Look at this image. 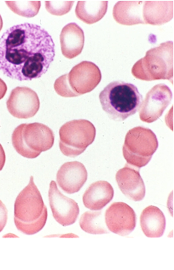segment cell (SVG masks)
<instances>
[{
    "instance_id": "9a60e30c",
    "label": "cell",
    "mask_w": 174,
    "mask_h": 270,
    "mask_svg": "<svg viewBox=\"0 0 174 270\" xmlns=\"http://www.w3.org/2000/svg\"><path fill=\"white\" fill-rule=\"evenodd\" d=\"M84 34L83 29L76 23L65 25L60 34V42L62 54L68 59L79 55L84 45Z\"/></svg>"
},
{
    "instance_id": "7a4b0ae2",
    "label": "cell",
    "mask_w": 174,
    "mask_h": 270,
    "mask_svg": "<svg viewBox=\"0 0 174 270\" xmlns=\"http://www.w3.org/2000/svg\"><path fill=\"white\" fill-rule=\"evenodd\" d=\"M103 111L116 121H122L135 114L142 102L135 85L122 81L110 82L99 95Z\"/></svg>"
},
{
    "instance_id": "ffe728a7",
    "label": "cell",
    "mask_w": 174,
    "mask_h": 270,
    "mask_svg": "<svg viewBox=\"0 0 174 270\" xmlns=\"http://www.w3.org/2000/svg\"><path fill=\"white\" fill-rule=\"evenodd\" d=\"M108 3V1H79L75 9L76 16L85 23H94L105 15Z\"/></svg>"
},
{
    "instance_id": "f546056e",
    "label": "cell",
    "mask_w": 174,
    "mask_h": 270,
    "mask_svg": "<svg viewBox=\"0 0 174 270\" xmlns=\"http://www.w3.org/2000/svg\"><path fill=\"white\" fill-rule=\"evenodd\" d=\"M3 19H2V18L0 15V32L3 27Z\"/></svg>"
},
{
    "instance_id": "4316f807",
    "label": "cell",
    "mask_w": 174,
    "mask_h": 270,
    "mask_svg": "<svg viewBox=\"0 0 174 270\" xmlns=\"http://www.w3.org/2000/svg\"><path fill=\"white\" fill-rule=\"evenodd\" d=\"M6 162V154L4 149L0 143V171L3 169Z\"/></svg>"
},
{
    "instance_id": "9c48e42d",
    "label": "cell",
    "mask_w": 174,
    "mask_h": 270,
    "mask_svg": "<svg viewBox=\"0 0 174 270\" xmlns=\"http://www.w3.org/2000/svg\"><path fill=\"white\" fill-rule=\"evenodd\" d=\"M67 79L71 89L77 97L93 91L100 82L101 74L95 64L83 61L72 69L67 74Z\"/></svg>"
},
{
    "instance_id": "cb8c5ba5",
    "label": "cell",
    "mask_w": 174,
    "mask_h": 270,
    "mask_svg": "<svg viewBox=\"0 0 174 270\" xmlns=\"http://www.w3.org/2000/svg\"><path fill=\"white\" fill-rule=\"evenodd\" d=\"M74 1H45V8L50 14L61 16L67 13L72 9Z\"/></svg>"
},
{
    "instance_id": "52a82bcc",
    "label": "cell",
    "mask_w": 174,
    "mask_h": 270,
    "mask_svg": "<svg viewBox=\"0 0 174 270\" xmlns=\"http://www.w3.org/2000/svg\"><path fill=\"white\" fill-rule=\"evenodd\" d=\"M45 206L41 194L31 176L28 185L15 199L14 218L24 222L34 221L41 216Z\"/></svg>"
},
{
    "instance_id": "d6986e66",
    "label": "cell",
    "mask_w": 174,
    "mask_h": 270,
    "mask_svg": "<svg viewBox=\"0 0 174 270\" xmlns=\"http://www.w3.org/2000/svg\"><path fill=\"white\" fill-rule=\"evenodd\" d=\"M140 225L143 233L147 237H160L163 234L165 229V218L159 208L149 205L141 213Z\"/></svg>"
},
{
    "instance_id": "d4e9b609",
    "label": "cell",
    "mask_w": 174,
    "mask_h": 270,
    "mask_svg": "<svg viewBox=\"0 0 174 270\" xmlns=\"http://www.w3.org/2000/svg\"><path fill=\"white\" fill-rule=\"evenodd\" d=\"M54 88L56 93L61 97H77L69 86L67 79V74L61 75L56 79L54 84Z\"/></svg>"
},
{
    "instance_id": "ac0fdd59",
    "label": "cell",
    "mask_w": 174,
    "mask_h": 270,
    "mask_svg": "<svg viewBox=\"0 0 174 270\" xmlns=\"http://www.w3.org/2000/svg\"><path fill=\"white\" fill-rule=\"evenodd\" d=\"M144 1H120L116 3L113 9L115 21L121 24L133 25L145 24L143 18Z\"/></svg>"
},
{
    "instance_id": "8992f818",
    "label": "cell",
    "mask_w": 174,
    "mask_h": 270,
    "mask_svg": "<svg viewBox=\"0 0 174 270\" xmlns=\"http://www.w3.org/2000/svg\"><path fill=\"white\" fill-rule=\"evenodd\" d=\"M59 134L60 151L64 156L74 158L83 153L92 143L96 129L88 120L74 119L63 124Z\"/></svg>"
},
{
    "instance_id": "8fae6325",
    "label": "cell",
    "mask_w": 174,
    "mask_h": 270,
    "mask_svg": "<svg viewBox=\"0 0 174 270\" xmlns=\"http://www.w3.org/2000/svg\"><path fill=\"white\" fill-rule=\"evenodd\" d=\"M48 198L53 217L57 222L67 226L76 222L80 212L78 203L62 194L54 181L50 183Z\"/></svg>"
},
{
    "instance_id": "83f0119b",
    "label": "cell",
    "mask_w": 174,
    "mask_h": 270,
    "mask_svg": "<svg viewBox=\"0 0 174 270\" xmlns=\"http://www.w3.org/2000/svg\"><path fill=\"white\" fill-rule=\"evenodd\" d=\"M7 91V86L6 83L0 78V100L5 95Z\"/></svg>"
},
{
    "instance_id": "4fadbf2b",
    "label": "cell",
    "mask_w": 174,
    "mask_h": 270,
    "mask_svg": "<svg viewBox=\"0 0 174 270\" xmlns=\"http://www.w3.org/2000/svg\"><path fill=\"white\" fill-rule=\"evenodd\" d=\"M85 166L78 161L64 163L56 174V181L59 187L67 194L78 192L87 179Z\"/></svg>"
},
{
    "instance_id": "6da1fadb",
    "label": "cell",
    "mask_w": 174,
    "mask_h": 270,
    "mask_svg": "<svg viewBox=\"0 0 174 270\" xmlns=\"http://www.w3.org/2000/svg\"><path fill=\"white\" fill-rule=\"evenodd\" d=\"M55 55L52 37L37 24L14 25L0 38V70L12 79L24 81L41 77Z\"/></svg>"
},
{
    "instance_id": "484cf974",
    "label": "cell",
    "mask_w": 174,
    "mask_h": 270,
    "mask_svg": "<svg viewBox=\"0 0 174 270\" xmlns=\"http://www.w3.org/2000/svg\"><path fill=\"white\" fill-rule=\"evenodd\" d=\"M8 220V210L4 203L0 200V232L5 227Z\"/></svg>"
},
{
    "instance_id": "f1b7e54d",
    "label": "cell",
    "mask_w": 174,
    "mask_h": 270,
    "mask_svg": "<svg viewBox=\"0 0 174 270\" xmlns=\"http://www.w3.org/2000/svg\"><path fill=\"white\" fill-rule=\"evenodd\" d=\"M3 237H18V236L13 233H9L3 236Z\"/></svg>"
},
{
    "instance_id": "30bf717a",
    "label": "cell",
    "mask_w": 174,
    "mask_h": 270,
    "mask_svg": "<svg viewBox=\"0 0 174 270\" xmlns=\"http://www.w3.org/2000/svg\"><path fill=\"white\" fill-rule=\"evenodd\" d=\"M6 105L12 116L19 119H27L36 114L40 103L33 90L26 86H17L11 91Z\"/></svg>"
},
{
    "instance_id": "5bb4252c",
    "label": "cell",
    "mask_w": 174,
    "mask_h": 270,
    "mask_svg": "<svg viewBox=\"0 0 174 270\" xmlns=\"http://www.w3.org/2000/svg\"><path fill=\"white\" fill-rule=\"evenodd\" d=\"M116 180L122 193L134 201L144 198L146 189L138 168L126 164L116 174Z\"/></svg>"
},
{
    "instance_id": "e0dca14e",
    "label": "cell",
    "mask_w": 174,
    "mask_h": 270,
    "mask_svg": "<svg viewBox=\"0 0 174 270\" xmlns=\"http://www.w3.org/2000/svg\"><path fill=\"white\" fill-rule=\"evenodd\" d=\"M143 18L145 24L160 25L169 21L173 16V1H144Z\"/></svg>"
},
{
    "instance_id": "44dd1931",
    "label": "cell",
    "mask_w": 174,
    "mask_h": 270,
    "mask_svg": "<svg viewBox=\"0 0 174 270\" xmlns=\"http://www.w3.org/2000/svg\"><path fill=\"white\" fill-rule=\"evenodd\" d=\"M79 225L85 232L92 234L108 233L105 223V217L101 211H87L80 219Z\"/></svg>"
},
{
    "instance_id": "3957f363",
    "label": "cell",
    "mask_w": 174,
    "mask_h": 270,
    "mask_svg": "<svg viewBox=\"0 0 174 270\" xmlns=\"http://www.w3.org/2000/svg\"><path fill=\"white\" fill-rule=\"evenodd\" d=\"M138 79L152 81L167 79L172 82L173 76V43L166 41L148 50L131 69Z\"/></svg>"
},
{
    "instance_id": "7402d4cb",
    "label": "cell",
    "mask_w": 174,
    "mask_h": 270,
    "mask_svg": "<svg viewBox=\"0 0 174 270\" xmlns=\"http://www.w3.org/2000/svg\"><path fill=\"white\" fill-rule=\"evenodd\" d=\"M5 3L14 13L27 18L37 15L41 7L40 1H6Z\"/></svg>"
},
{
    "instance_id": "277c9868",
    "label": "cell",
    "mask_w": 174,
    "mask_h": 270,
    "mask_svg": "<svg viewBox=\"0 0 174 270\" xmlns=\"http://www.w3.org/2000/svg\"><path fill=\"white\" fill-rule=\"evenodd\" d=\"M54 142V134L47 126L40 123L18 126L12 135V145L23 157L34 159L50 149Z\"/></svg>"
},
{
    "instance_id": "5b68a950",
    "label": "cell",
    "mask_w": 174,
    "mask_h": 270,
    "mask_svg": "<svg viewBox=\"0 0 174 270\" xmlns=\"http://www.w3.org/2000/svg\"><path fill=\"white\" fill-rule=\"evenodd\" d=\"M158 147L155 134L148 128L138 126L126 134L123 155L128 164L140 169L149 162Z\"/></svg>"
},
{
    "instance_id": "ba28073f",
    "label": "cell",
    "mask_w": 174,
    "mask_h": 270,
    "mask_svg": "<svg viewBox=\"0 0 174 270\" xmlns=\"http://www.w3.org/2000/svg\"><path fill=\"white\" fill-rule=\"evenodd\" d=\"M172 93L167 85L160 83L154 86L146 94L139 109L143 122L151 123L158 119L169 104Z\"/></svg>"
},
{
    "instance_id": "7c38bea8",
    "label": "cell",
    "mask_w": 174,
    "mask_h": 270,
    "mask_svg": "<svg viewBox=\"0 0 174 270\" xmlns=\"http://www.w3.org/2000/svg\"><path fill=\"white\" fill-rule=\"evenodd\" d=\"M105 221L108 229L121 236L130 234L136 225L134 211L123 202L113 203L106 210Z\"/></svg>"
},
{
    "instance_id": "603a6c76",
    "label": "cell",
    "mask_w": 174,
    "mask_h": 270,
    "mask_svg": "<svg viewBox=\"0 0 174 270\" xmlns=\"http://www.w3.org/2000/svg\"><path fill=\"white\" fill-rule=\"evenodd\" d=\"M48 217L47 208L45 206L41 216L37 220L24 222L14 218L15 225L18 230L27 235H32L41 231L45 226Z\"/></svg>"
},
{
    "instance_id": "2e32d148",
    "label": "cell",
    "mask_w": 174,
    "mask_h": 270,
    "mask_svg": "<svg viewBox=\"0 0 174 270\" xmlns=\"http://www.w3.org/2000/svg\"><path fill=\"white\" fill-rule=\"evenodd\" d=\"M114 195V189L109 182L98 181L91 184L85 191L83 202L91 211H99L112 200Z\"/></svg>"
}]
</instances>
